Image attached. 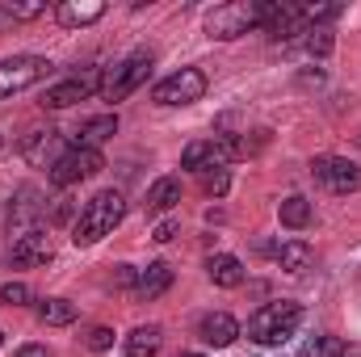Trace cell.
<instances>
[{
    "label": "cell",
    "mask_w": 361,
    "mask_h": 357,
    "mask_svg": "<svg viewBox=\"0 0 361 357\" xmlns=\"http://www.w3.org/2000/svg\"><path fill=\"white\" fill-rule=\"evenodd\" d=\"M122 214H126V198H122L118 189H101L97 198L85 202V210H80V219H76V227H72V244H76V248H89L97 240L114 236V227L122 223Z\"/></svg>",
    "instance_id": "1"
},
{
    "label": "cell",
    "mask_w": 361,
    "mask_h": 357,
    "mask_svg": "<svg viewBox=\"0 0 361 357\" xmlns=\"http://www.w3.org/2000/svg\"><path fill=\"white\" fill-rule=\"evenodd\" d=\"M298 324H302V307L290 303V298H277V303H265L248 320V337L257 345H281V341H290L298 332Z\"/></svg>",
    "instance_id": "2"
},
{
    "label": "cell",
    "mask_w": 361,
    "mask_h": 357,
    "mask_svg": "<svg viewBox=\"0 0 361 357\" xmlns=\"http://www.w3.org/2000/svg\"><path fill=\"white\" fill-rule=\"evenodd\" d=\"M248 30H261V4L257 0H231V4H219L210 17H206V34L210 38H240Z\"/></svg>",
    "instance_id": "3"
},
{
    "label": "cell",
    "mask_w": 361,
    "mask_h": 357,
    "mask_svg": "<svg viewBox=\"0 0 361 357\" xmlns=\"http://www.w3.org/2000/svg\"><path fill=\"white\" fill-rule=\"evenodd\" d=\"M101 89H105V68H85V72H76V76H68L42 92V109H68L76 101L97 97Z\"/></svg>",
    "instance_id": "4"
},
{
    "label": "cell",
    "mask_w": 361,
    "mask_h": 357,
    "mask_svg": "<svg viewBox=\"0 0 361 357\" xmlns=\"http://www.w3.org/2000/svg\"><path fill=\"white\" fill-rule=\"evenodd\" d=\"M147 72H152V51H130L122 63H114L105 72V89H101L105 101H126L130 92L147 80Z\"/></svg>",
    "instance_id": "5"
},
{
    "label": "cell",
    "mask_w": 361,
    "mask_h": 357,
    "mask_svg": "<svg viewBox=\"0 0 361 357\" xmlns=\"http://www.w3.org/2000/svg\"><path fill=\"white\" fill-rule=\"evenodd\" d=\"M51 63L42 55H17V59H4L0 63V101H8L13 92L34 89L38 80H47Z\"/></svg>",
    "instance_id": "6"
},
{
    "label": "cell",
    "mask_w": 361,
    "mask_h": 357,
    "mask_svg": "<svg viewBox=\"0 0 361 357\" xmlns=\"http://www.w3.org/2000/svg\"><path fill=\"white\" fill-rule=\"evenodd\" d=\"M101 169H105V156H101L97 147H68V152L59 156V164L51 169V181H55L59 189H68V185H76V181L97 177Z\"/></svg>",
    "instance_id": "7"
},
{
    "label": "cell",
    "mask_w": 361,
    "mask_h": 357,
    "mask_svg": "<svg viewBox=\"0 0 361 357\" xmlns=\"http://www.w3.org/2000/svg\"><path fill=\"white\" fill-rule=\"evenodd\" d=\"M311 177L319 189H328V193H353L361 185V173L353 160H345V156H315L311 160Z\"/></svg>",
    "instance_id": "8"
},
{
    "label": "cell",
    "mask_w": 361,
    "mask_h": 357,
    "mask_svg": "<svg viewBox=\"0 0 361 357\" xmlns=\"http://www.w3.org/2000/svg\"><path fill=\"white\" fill-rule=\"evenodd\" d=\"M152 97H156V105H193L206 97V76L197 68H180L173 76H164Z\"/></svg>",
    "instance_id": "9"
},
{
    "label": "cell",
    "mask_w": 361,
    "mask_h": 357,
    "mask_svg": "<svg viewBox=\"0 0 361 357\" xmlns=\"http://www.w3.org/2000/svg\"><path fill=\"white\" fill-rule=\"evenodd\" d=\"M51 257H55V248H51V236H47L42 227H30V231H21V236H17V244L8 248V265H13V269L47 265Z\"/></svg>",
    "instance_id": "10"
},
{
    "label": "cell",
    "mask_w": 361,
    "mask_h": 357,
    "mask_svg": "<svg viewBox=\"0 0 361 357\" xmlns=\"http://www.w3.org/2000/svg\"><path fill=\"white\" fill-rule=\"evenodd\" d=\"M21 156L34 164V169H55L59 164V156H63V135L59 131H30L25 139H21Z\"/></svg>",
    "instance_id": "11"
},
{
    "label": "cell",
    "mask_w": 361,
    "mask_h": 357,
    "mask_svg": "<svg viewBox=\"0 0 361 357\" xmlns=\"http://www.w3.org/2000/svg\"><path fill=\"white\" fill-rule=\"evenodd\" d=\"M197 337H202L206 345H214V349H227V345L240 337V324H235V315H227V311H210V315H202Z\"/></svg>",
    "instance_id": "12"
},
{
    "label": "cell",
    "mask_w": 361,
    "mask_h": 357,
    "mask_svg": "<svg viewBox=\"0 0 361 357\" xmlns=\"http://www.w3.org/2000/svg\"><path fill=\"white\" fill-rule=\"evenodd\" d=\"M173 286V265H164V261H152L147 269H139V277H135V298H143V303H152V298H160L164 290Z\"/></svg>",
    "instance_id": "13"
},
{
    "label": "cell",
    "mask_w": 361,
    "mask_h": 357,
    "mask_svg": "<svg viewBox=\"0 0 361 357\" xmlns=\"http://www.w3.org/2000/svg\"><path fill=\"white\" fill-rule=\"evenodd\" d=\"M101 13H105V4H101V0H63V4L55 8L59 25H68V30H80V25H92V21H97Z\"/></svg>",
    "instance_id": "14"
},
{
    "label": "cell",
    "mask_w": 361,
    "mask_h": 357,
    "mask_svg": "<svg viewBox=\"0 0 361 357\" xmlns=\"http://www.w3.org/2000/svg\"><path fill=\"white\" fill-rule=\"evenodd\" d=\"M114 135H118V114H97V118H89V122H80L76 147H97V152H101V143L114 139Z\"/></svg>",
    "instance_id": "15"
},
{
    "label": "cell",
    "mask_w": 361,
    "mask_h": 357,
    "mask_svg": "<svg viewBox=\"0 0 361 357\" xmlns=\"http://www.w3.org/2000/svg\"><path fill=\"white\" fill-rule=\"evenodd\" d=\"M206 277H210L214 286H223V290H235V286H244V265H240V257L219 253V257L206 261Z\"/></svg>",
    "instance_id": "16"
},
{
    "label": "cell",
    "mask_w": 361,
    "mask_h": 357,
    "mask_svg": "<svg viewBox=\"0 0 361 357\" xmlns=\"http://www.w3.org/2000/svg\"><path fill=\"white\" fill-rule=\"evenodd\" d=\"M160 345H164V328L160 324H139L126 337V357H156Z\"/></svg>",
    "instance_id": "17"
},
{
    "label": "cell",
    "mask_w": 361,
    "mask_h": 357,
    "mask_svg": "<svg viewBox=\"0 0 361 357\" xmlns=\"http://www.w3.org/2000/svg\"><path fill=\"white\" fill-rule=\"evenodd\" d=\"M277 219H281V227H294V231H302V227H311V219H315V206H311L302 193H290V198H281V206H277Z\"/></svg>",
    "instance_id": "18"
},
{
    "label": "cell",
    "mask_w": 361,
    "mask_h": 357,
    "mask_svg": "<svg viewBox=\"0 0 361 357\" xmlns=\"http://www.w3.org/2000/svg\"><path fill=\"white\" fill-rule=\"evenodd\" d=\"M311 261H315V253H311L307 240H286V244L277 248V265L286 269V273H307Z\"/></svg>",
    "instance_id": "19"
},
{
    "label": "cell",
    "mask_w": 361,
    "mask_h": 357,
    "mask_svg": "<svg viewBox=\"0 0 361 357\" xmlns=\"http://www.w3.org/2000/svg\"><path fill=\"white\" fill-rule=\"evenodd\" d=\"M180 202V181L177 177H160L147 189V214H164Z\"/></svg>",
    "instance_id": "20"
},
{
    "label": "cell",
    "mask_w": 361,
    "mask_h": 357,
    "mask_svg": "<svg viewBox=\"0 0 361 357\" xmlns=\"http://www.w3.org/2000/svg\"><path fill=\"white\" fill-rule=\"evenodd\" d=\"M38 320L51 324V328L76 324V303H68V298H42V303H38Z\"/></svg>",
    "instance_id": "21"
},
{
    "label": "cell",
    "mask_w": 361,
    "mask_h": 357,
    "mask_svg": "<svg viewBox=\"0 0 361 357\" xmlns=\"http://www.w3.org/2000/svg\"><path fill=\"white\" fill-rule=\"evenodd\" d=\"M42 13H47V0H30V4L8 0V4H4V17H8V21H34V17H42Z\"/></svg>",
    "instance_id": "22"
},
{
    "label": "cell",
    "mask_w": 361,
    "mask_h": 357,
    "mask_svg": "<svg viewBox=\"0 0 361 357\" xmlns=\"http://www.w3.org/2000/svg\"><path fill=\"white\" fill-rule=\"evenodd\" d=\"M302 357H345V341H336V337H315Z\"/></svg>",
    "instance_id": "23"
},
{
    "label": "cell",
    "mask_w": 361,
    "mask_h": 357,
    "mask_svg": "<svg viewBox=\"0 0 361 357\" xmlns=\"http://www.w3.org/2000/svg\"><path fill=\"white\" fill-rule=\"evenodd\" d=\"M0 303L25 307V303H30V286H25V282H4V286H0Z\"/></svg>",
    "instance_id": "24"
},
{
    "label": "cell",
    "mask_w": 361,
    "mask_h": 357,
    "mask_svg": "<svg viewBox=\"0 0 361 357\" xmlns=\"http://www.w3.org/2000/svg\"><path fill=\"white\" fill-rule=\"evenodd\" d=\"M227 185H231V177H227V169H214V173H202V189H206L210 198H223V193H227Z\"/></svg>",
    "instance_id": "25"
},
{
    "label": "cell",
    "mask_w": 361,
    "mask_h": 357,
    "mask_svg": "<svg viewBox=\"0 0 361 357\" xmlns=\"http://www.w3.org/2000/svg\"><path fill=\"white\" fill-rule=\"evenodd\" d=\"M307 51L311 55H328L332 51V34L328 30H307Z\"/></svg>",
    "instance_id": "26"
},
{
    "label": "cell",
    "mask_w": 361,
    "mask_h": 357,
    "mask_svg": "<svg viewBox=\"0 0 361 357\" xmlns=\"http://www.w3.org/2000/svg\"><path fill=\"white\" fill-rule=\"evenodd\" d=\"M177 231H180V219H160L156 231H152V240L156 244H169V240H177Z\"/></svg>",
    "instance_id": "27"
},
{
    "label": "cell",
    "mask_w": 361,
    "mask_h": 357,
    "mask_svg": "<svg viewBox=\"0 0 361 357\" xmlns=\"http://www.w3.org/2000/svg\"><path fill=\"white\" fill-rule=\"evenodd\" d=\"M85 345H89L92 353H105V349L114 345V332H109V328H92L89 337H85Z\"/></svg>",
    "instance_id": "28"
},
{
    "label": "cell",
    "mask_w": 361,
    "mask_h": 357,
    "mask_svg": "<svg viewBox=\"0 0 361 357\" xmlns=\"http://www.w3.org/2000/svg\"><path fill=\"white\" fill-rule=\"evenodd\" d=\"M38 214V202H34V189H21V206L13 210V219L17 223H25V219H34Z\"/></svg>",
    "instance_id": "29"
},
{
    "label": "cell",
    "mask_w": 361,
    "mask_h": 357,
    "mask_svg": "<svg viewBox=\"0 0 361 357\" xmlns=\"http://www.w3.org/2000/svg\"><path fill=\"white\" fill-rule=\"evenodd\" d=\"M17 357H55V353H51L47 345H21V349H17Z\"/></svg>",
    "instance_id": "30"
},
{
    "label": "cell",
    "mask_w": 361,
    "mask_h": 357,
    "mask_svg": "<svg viewBox=\"0 0 361 357\" xmlns=\"http://www.w3.org/2000/svg\"><path fill=\"white\" fill-rule=\"evenodd\" d=\"M185 357H202V353H185Z\"/></svg>",
    "instance_id": "31"
},
{
    "label": "cell",
    "mask_w": 361,
    "mask_h": 357,
    "mask_svg": "<svg viewBox=\"0 0 361 357\" xmlns=\"http://www.w3.org/2000/svg\"><path fill=\"white\" fill-rule=\"evenodd\" d=\"M0 345H4V332H0Z\"/></svg>",
    "instance_id": "32"
}]
</instances>
